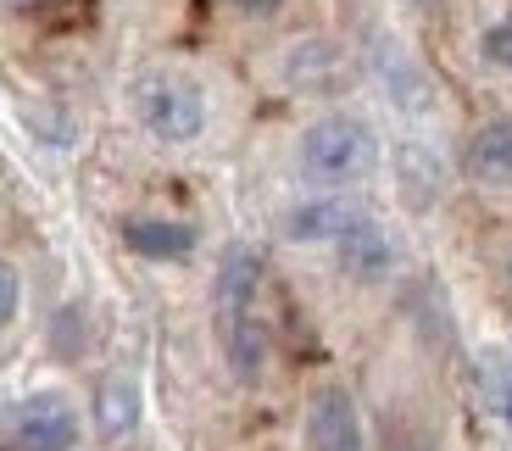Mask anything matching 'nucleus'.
<instances>
[{
  "label": "nucleus",
  "instance_id": "4",
  "mask_svg": "<svg viewBox=\"0 0 512 451\" xmlns=\"http://www.w3.org/2000/svg\"><path fill=\"white\" fill-rule=\"evenodd\" d=\"M218 340H223V368L234 374V385H262L273 368V329L262 318V307L245 312H218Z\"/></svg>",
  "mask_w": 512,
  "mask_h": 451
},
{
  "label": "nucleus",
  "instance_id": "13",
  "mask_svg": "<svg viewBox=\"0 0 512 451\" xmlns=\"http://www.w3.org/2000/svg\"><path fill=\"white\" fill-rule=\"evenodd\" d=\"M23 296H28L23 268L0 257V329H12V323H17V312H23Z\"/></svg>",
  "mask_w": 512,
  "mask_h": 451
},
{
  "label": "nucleus",
  "instance_id": "14",
  "mask_svg": "<svg viewBox=\"0 0 512 451\" xmlns=\"http://www.w3.org/2000/svg\"><path fill=\"white\" fill-rule=\"evenodd\" d=\"M479 56L490 67H501V73H512V17H501V23H490L479 34Z\"/></svg>",
  "mask_w": 512,
  "mask_h": 451
},
{
  "label": "nucleus",
  "instance_id": "12",
  "mask_svg": "<svg viewBox=\"0 0 512 451\" xmlns=\"http://www.w3.org/2000/svg\"><path fill=\"white\" fill-rule=\"evenodd\" d=\"M474 390H479V401H485V413L512 429V351H501V346L479 351L474 357Z\"/></svg>",
  "mask_w": 512,
  "mask_h": 451
},
{
  "label": "nucleus",
  "instance_id": "11",
  "mask_svg": "<svg viewBox=\"0 0 512 451\" xmlns=\"http://www.w3.org/2000/svg\"><path fill=\"white\" fill-rule=\"evenodd\" d=\"M212 307H218V312L262 307V257H256L251 245H234V251H223L218 279H212Z\"/></svg>",
  "mask_w": 512,
  "mask_h": 451
},
{
  "label": "nucleus",
  "instance_id": "9",
  "mask_svg": "<svg viewBox=\"0 0 512 451\" xmlns=\"http://www.w3.org/2000/svg\"><path fill=\"white\" fill-rule=\"evenodd\" d=\"M195 223L184 218H128L123 223V245L145 262H184L195 251Z\"/></svg>",
  "mask_w": 512,
  "mask_h": 451
},
{
  "label": "nucleus",
  "instance_id": "5",
  "mask_svg": "<svg viewBox=\"0 0 512 451\" xmlns=\"http://www.w3.org/2000/svg\"><path fill=\"white\" fill-rule=\"evenodd\" d=\"M307 446L312 451H368V424L346 385H318L307 401Z\"/></svg>",
  "mask_w": 512,
  "mask_h": 451
},
{
  "label": "nucleus",
  "instance_id": "7",
  "mask_svg": "<svg viewBox=\"0 0 512 451\" xmlns=\"http://www.w3.org/2000/svg\"><path fill=\"white\" fill-rule=\"evenodd\" d=\"M357 218H362V207L346 201V190H323L284 212V240L290 245H334Z\"/></svg>",
  "mask_w": 512,
  "mask_h": 451
},
{
  "label": "nucleus",
  "instance_id": "2",
  "mask_svg": "<svg viewBox=\"0 0 512 451\" xmlns=\"http://www.w3.org/2000/svg\"><path fill=\"white\" fill-rule=\"evenodd\" d=\"M128 112L140 123L145 140L156 145H195L212 123V106H206V90L190 73H173V67H151L128 84Z\"/></svg>",
  "mask_w": 512,
  "mask_h": 451
},
{
  "label": "nucleus",
  "instance_id": "3",
  "mask_svg": "<svg viewBox=\"0 0 512 451\" xmlns=\"http://www.w3.org/2000/svg\"><path fill=\"white\" fill-rule=\"evenodd\" d=\"M84 418L67 390H34L12 413V451H78Z\"/></svg>",
  "mask_w": 512,
  "mask_h": 451
},
{
  "label": "nucleus",
  "instance_id": "15",
  "mask_svg": "<svg viewBox=\"0 0 512 451\" xmlns=\"http://www.w3.org/2000/svg\"><path fill=\"white\" fill-rule=\"evenodd\" d=\"M234 12H245V17H273L284 6V0H229Z\"/></svg>",
  "mask_w": 512,
  "mask_h": 451
},
{
  "label": "nucleus",
  "instance_id": "1",
  "mask_svg": "<svg viewBox=\"0 0 512 451\" xmlns=\"http://www.w3.org/2000/svg\"><path fill=\"white\" fill-rule=\"evenodd\" d=\"M384 145L373 134L368 117L357 112H329L318 123H307L301 145H295V168L312 190H357L379 173Z\"/></svg>",
  "mask_w": 512,
  "mask_h": 451
},
{
  "label": "nucleus",
  "instance_id": "8",
  "mask_svg": "<svg viewBox=\"0 0 512 451\" xmlns=\"http://www.w3.org/2000/svg\"><path fill=\"white\" fill-rule=\"evenodd\" d=\"M95 435L106 440V446H117V440H128L134 429H140L145 418V390L134 374H106L101 385H95Z\"/></svg>",
  "mask_w": 512,
  "mask_h": 451
},
{
  "label": "nucleus",
  "instance_id": "10",
  "mask_svg": "<svg viewBox=\"0 0 512 451\" xmlns=\"http://www.w3.org/2000/svg\"><path fill=\"white\" fill-rule=\"evenodd\" d=\"M462 168H468L474 184H485V190H507L512 184V117H496V123H485L468 140Z\"/></svg>",
  "mask_w": 512,
  "mask_h": 451
},
{
  "label": "nucleus",
  "instance_id": "6",
  "mask_svg": "<svg viewBox=\"0 0 512 451\" xmlns=\"http://www.w3.org/2000/svg\"><path fill=\"white\" fill-rule=\"evenodd\" d=\"M329 251H334V262H340V273H346L351 284H384L396 273V240H390V229H384L373 212H362Z\"/></svg>",
  "mask_w": 512,
  "mask_h": 451
}]
</instances>
